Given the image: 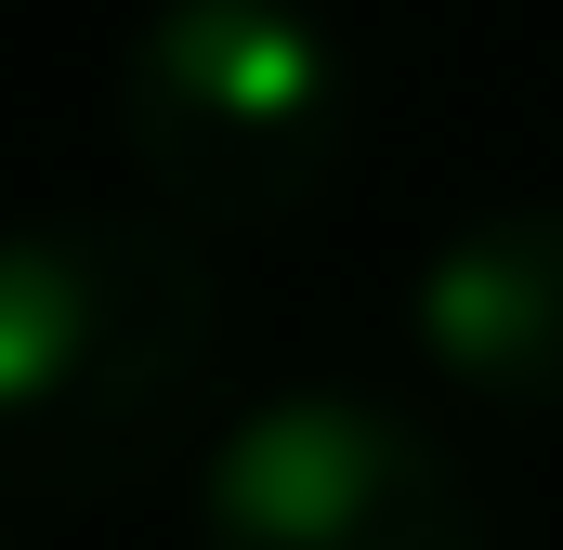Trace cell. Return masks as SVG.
Listing matches in <instances>:
<instances>
[{
	"label": "cell",
	"instance_id": "2",
	"mask_svg": "<svg viewBox=\"0 0 563 550\" xmlns=\"http://www.w3.org/2000/svg\"><path fill=\"white\" fill-rule=\"evenodd\" d=\"M354 132L314 0H157L119 53V144L170 223H288Z\"/></svg>",
	"mask_w": 563,
	"mask_h": 550
},
{
	"label": "cell",
	"instance_id": "4",
	"mask_svg": "<svg viewBox=\"0 0 563 550\" xmlns=\"http://www.w3.org/2000/svg\"><path fill=\"white\" fill-rule=\"evenodd\" d=\"M420 354L485 407H563V197L485 210L420 263Z\"/></svg>",
	"mask_w": 563,
	"mask_h": 550
},
{
	"label": "cell",
	"instance_id": "1",
	"mask_svg": "<svg viewBox=\"0 0 563 550\" xmlns=\"http://www.w3.org/2000/svg\"><path fill=\"white\" fill-rule=\"evenodd\" d=\"M210 381V263L170 210L0 237V498H119Z\"/></svg>",
	"mask_w": 563,
	"mask_h": 550
},
{
	"label": "cell",
	"instance_id": "3",
	"mask_svg": "<svg viewBox=\"0 0 563 550\" xmlns=\"http://www.w3.org/2000/svg\"><path fill=\"white\" fill-rule=\"evenodd\" d=\"M197 550H498V538L420 419L367 394H276L210 446Z\"/></svg>",
	"mask_w": 563,
	"mask_h": 550
}]
</instances>
